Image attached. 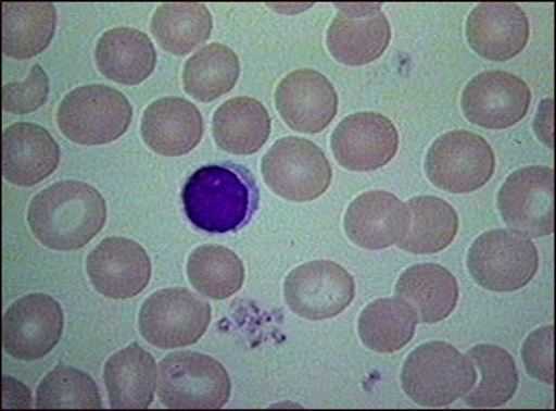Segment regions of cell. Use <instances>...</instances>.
<instances>
[{"instance_id": "1", "label": "cell", "mask_w": 556, "mask_h": 411, "mask_svg": "<svg viewBox=\"0 0 556 411\" xmlns=\"http://www.w3.org/2000/svg\"><path fill=\"white\" fill-rule=\"evenodd\" d=\"M186 217L210 235L239 232L255 217L261 191L253 173L235 162H220L197 170L184 184Z\"/></svg>"}, {"instance_id": "2", "label": "cell", "mask_w": 556, "mask_h": 411, "mask_svg": "<svg viewBox=\"0 0 556 411\" xmlns=\"http://www.w3.org/2000/svg\"><path fill=\"white\" fill-rule=\"evenodd\" d=\"M106 200L93 186L62 180L31 199L28 224L40 245L56 251L80 250L106 224Z\"/></svg>"}, {"instance_id": "3", "label": "cell", "mask_w": 556, "mask_h": 411, "mask_svg": "<svg viewBox=\"0 0 556 411\" xmlns=\"http://www.w3.org/2000/svg\"><path fill=\"white\" fill-rule=\"evenodd\" d=\"M469 357L447 342H426L412 351L402 368V388L426 408H444L462 399L477 383Z\"/></svg>"}, {"instance_id": "4", "label": "cell", "mask_w": 556, "mask_h": 411, "mask_svg": "<svg viewBox=\"0 0 556 411\" xmlns=\"http://www.w3.org/2000/svg\"><path fill=\"white\" fill-rule=\"evenodd\" d=\"M134 121V108L118 89L91 84L67 94L56 112L61 134L75 145L101 146L121 139Z\"/></svg>"}, {"instance_id": "5", "label": "cell", "mask_w": 556, "mask_h": 411, "mask_svg": "<svg viewBox=\"0 0 556 411\" xmlns=\"http://www.w3.org/2000/svg\"><path fill=\"white\" fill-rule=\"evenodd\" d=\"M229 395L228 372L213 357L177 351L159 364V399L169 410H220Z\"/></svg>"}, {"instance_id": "6", "label": "cell", "mask_w": 556, "mask_h": 411, "mask_svg": "<svg viewBox=\"0 0 556 411\" xmlns=\"http://www.w3.org/2000/svg\"><path fill=\"white\" fill-rule=\"evenodd\" d=\"M536 246L511 229H491L469 248L468 267L475 283L495 294L528 286L539 272Z\"/></svg>"}, {"instance_id": "7", "label": "cell", "mask_w": 556, "mask_h": 411, "mask_svg": "<svg viewBox=\"0 0 556 411\" xmlns=\"http://www.w3.org/2000/svg\"><path fill=\"white\" fill-rule=\"evenodd\" d=\"M261 170L267 188L293 202L323 197L333 178L326 153L301 137L277 140L262 159Z\"/></svg>"}, {"instance_id": "8", "label": "cell", "mask_w": 556, "mask_h": 411, "mask_svg": "<svg viewBox=\"0 0 556 411\" xmlns=\"http://www.w3.org/2000/svg\"><path fill=\"white\" fill-rule=\"evenodd\" d=\"M210 323L212 306L186 288L155 291L144 300L139 313L140 335L161 350L195 345Z\"/></svg>"}, {"instance_id": "9", "label": "cell", "mask_w": 556, "mask_h": 411, "mask_svg": "<svg viewBox=\"0 0 556 411\" xmlns=\"http://www.w3.org/2000/svg\"><path fill=\"white\" fill-rule=\"evenodd\" d=\"M495 151L480 135L456 129L434 140L426 157V175L447 194H471L490 183Z\"/></svg>"}, {"instance_id": "10", "label": "cell", "mask_w": 556, "mask_h": 411, "mask_svg": "<svg viewBox=\"0 0 556 411\" xmlns=\"http://www.w3.org/2000/svg\"><path fill=\"white\" fill-rule=\"evenodd\" d=\"M498 210L511 232L542 239L555 232V170L528 166L513 172L498 191Z\"/></svg>"}, {"instance_id": "11", "label": "cell", "mask_w": 556, "mask_h": 411, "mask_svg": "<svg viewBox=\"0 0 556 411\" xmlns=\"http://www.w3.org/2000/svg\"><path fill=\"white\" fill-rule=\"evenodd\" d=\"M285 299L299 317L333 319L344 313L355 299V281L337 262H307L286 277Z\"/></svg>"}, {"instance_id": "12", "label": "cell", "mask_w": 556, "mask_h": 411, "mask_svg": "<svg viewBox=\"0 0 556 411\" xmlns=\"http://www.w3.org/2000/svg\"><path fill=\"white\" fill-rule=\"evenodd\" d=\"M64 332V312L53 297L26 295L2 319V346L18 361H37L53 351Z\"/></svg>"}, {"instance_id": "13", "label": "cell", "mask_w": 556, "mask_h": 411, "mask_svg": "<svg viewBox=\"0 0 556 411\" xmlns=\"http://www.w3.org/2000/svg\"><path fill=\"white\" fill-rule=\"evenodd\" d=\"M462 112L480 128L506 129L522 123L531 107V89L507 72H484L462 91Z\"/></svg>"}, {"instance_id": "14", "label": "cell", "mask_w": 556, "mask_h": 411, "mask_svg": "<svg viewBox=\"0 0 556 411\" xmlns=\"http://www.w3.org/2000/svg\"><path fill=\"white\" fill-rule=\"evenodd\" d=\"M399 132L390 119L375 112L353 113L331 135V150L350 172H375L388 166L399 151Z\"/></svg>"}, {"instance_id": "15", "label": "cell", "mask_w": 556, "mask_h": 411, "mask_svg": "<svg viewBox=\"0 0 556 411\" xmlns=\"http://www.w3.org/2000/svg\"><path fill=\"white\" fill-rule=\"evenodd\" d=\"M275 104L293 132L320 134L337 117L339 95L317 70H296L278 84Z\"/></svg>"}, {"instance_id": "16", "label": "cell", "mask_w": 556, "mask_h": 411, "mask_svg": "<svg viewBox=\"0 0 556 411\" xmlns=\"http://www.w3.org/2000/svg\"><path fill=\"white\" fill-rule=\"evenodd\" d=\"M86 267L93 288L110 299H134L150 284V257L139 242L124 237L99 242Z\"/></svg>"}, {"instance_id": "17", "label": "cell", "mask_w": 556, "mask_h": 411, "mask_svg": "<svg viewBox=\"0 0 556 411\" xmlns=\"http://www.w3.org/2000/svg\"><path fill=\"white\" fill-rule=\"evenodd\" d=\"M468 42L485 61H509L529 42V18L515 2H484L466 23Z\"/></svg>"}, {"instance_id": "18", "label": "cell", "mask_w": 556, "mask_h": 411, "mask_svg": "<svg viewBox=\"0 0 556 411\" xmlns=\"http://www.w3.org/2000/svg\"><path fill=\"white\" fill-rule=\"evenodd\" d=\"M407 205L390 191H366L351 202L344 217L348 239L364 250L379 251L399 245L406 235Z\"/></svg>"}, {"instance_id": "19", "label": "cell", "mask_w": 556, "mask_h": 411, "mask_svg": "<svg viewBox=\"0 0 556 411\" xmlns=\"http://www.w3.org/2000/svg\"><path fill=\"white\" fill-rule=\"evenodd\" d=\"M140 134L146 146L159 155H188L201 145L204 119L190 100L164 97L146 108Z\"/></svg>"}, {"instance_id": "20", "label": "cell", "mask_w": 556, "mask_h": 411, "mask_svg": "<svg viewBox=\"0 0 556 411\" xmlns=\"http://www.w3.org/2000/svg\"><path fill=\"white\" fill-rule=\"evenodd\" d=\"M61 164V148L39 124L18 123L2 135V175L15 186H35Z\"/></svg>"}, {"instance_id": "21", "label": "cell", "mask_w": 556, "mask_h": 411, "mask_svg": "<svg viewBox=\"0 0 556 411\" xmlns=\"http://www.w3.org/2000/svg\"><path fill=\"white\" fill-rule=\"evenodd\" d=\"M104 384L113 410H146L155 399L159 366L142 346L134 342L108 359Z\"/></svg>"}, {"instance_id": "22", "label": "cell", "mask_w": 556, "mask_h": 411, "mask_svg": "<svg viewBox=\"0 0 556 411\" xmlns=\"http://www.w3.org/2000/svg\"><path fill=\"white\" fill-rule=\"evenodd\" d=\"M391 40L390 21L382 12L339 13L326 35L328 51L345 66H366L384 55Z\"/></svg>"}, {"instance_id": "23", "label": "cell", "mask_w": 556, "mask_h": 411, "mask_svg": "<svg viewBox=\"0 0 556 411\" xmlns=\"http://www.w3.org/2000/svg\"><path fill=\"white\" fill-rule=\"evenodd\" d=\"M96 62L99 72L113 83L135 86L155 70V46L139 29L113 28L97 42Z\"/></svg>"}, {"instance_id": "24", "label": "cell", "mask_w": 556, "mask_h": 411, "mask_svg": "<svg viewBox=\"0 0 556 411\" xmlns=\"http://www.w3.org/2000/svg\"><path fill=\"white\" fill-rule=\"evenodd\" d=\"M396 297L412 306L418 323H440L456 308L458 283L453 273L440 264H417L399 277Z\"/></svg>"}, {"instance_id": "25", "label": "cell", "mask_w": 556, "mask_h": 411, "mask_svg": "<svg viewBox=\"0 0 556 411\" xmlns=\"http://www.w3.org/2000/svg\"><path fill=\"white\" fill-rule=\"evenodd\" d=\"M218 148L233 155H253L271 135V117L266 107L251 97H235L218 108L212 121Z\"/></svg>"}, {"instance_id": "26", "label": "cell", "mask_w": 556, "mask_h": 411, "mask_svg": "<svg viewBox=\"0 0 556 411\" xmlns=\"http://www.w3.org/2000/svg\"><path fill=\"white\" fill-rule=\"evenodd\" d=\"M56 26L51 2L2 4V53L17 61L39 55L50 46Z\"/></svg>"}, {"instance_id": "27", "label": "cell", "mask_w": 556, "mask_h": 411, "mask_svg": "<svg viewBox=\"0 0 556 411\" xmlns=\"http://www.w3.org/2000/svg\"><path fill=\"white\" fill-rule=\"evenodd\" d=\"M406 235L402 237V250L415 256H433L445 250L458 234V213L445 200L422 195L407 202Z\"/></svg>"}, {"instance_id": "28", "label": "cell", "mask_w": 556, "mask_h": 411, "mask_svg": "<svg viewBox=\"0 0 556 411\" xmlns=\"http://www.w3.org/2000/svg\"><path fill=\"white\" fill-rule=\"evenodd\" d=\"M418 319L401 297L374 300L362 310L358 335L362 345L377 353H395L412 342Z\"/></svg>"}, {"instance_id": "29", "label": "cell", "mask_w": 556, "mask_h": 411, "mask_svg": "<svg viewBox=\"0 0 556 411\" xmlns=\"http://www.w3.org/2000/svg\"><path fill=\"white\" fill-rule=\"evenodd\" d=\"M213 29L212 13L199 2H173L156 8L151 18V34L172 55H188L206 45Z\"/></svg>"}, {"instance_id": "30", "label": "cell", "mask_w": 556, "mask_h": 411, "mask_svg": "<svg viewBox=\"0 0 556 411\" xmlns=\"http://www.w3.org/2000/svg\"><path fill=\"white\" fill-rule=\"evenodd\" d=\"M468 357L480 377L462 397L464 402L469 408H498L509 402L518 388V370L511 353L501 346L480 345L471 348Z\"/></svg>"}, {"instance_id": "31", "label": "cell", "mask_w": 556, "mask_h": 411, "mask_svg": "<svg viewBox=\"0 0 556 411\" xmlns=\"http://www.w3.org/2000/svg\"><path fill=\"white\" fill-rule=\"evenodd\" d=\"M240 77L239 57L224 45H207L184 64L186 94L201 102H212L229 94Z\"/></svg>"}, {"instance_id": "32", "label": "cell", "mask_w": 556, "mask_h": 411, "mask_svg": "<svg viewBox=\"0 0 556 411\" xmlns=\"http://www.w3.org/2000/svg\"><path fill=\"white\" fill-rule=\"evenodd\" d=\"M188 278L199 294L224 300L239 294L245 270L235 251L218 245L199 246L188 261Z\"/></svg>"}, {"instance_id": "33", "label": "cell", "mask_w": 556, "mask_h": 411, "mask_svg": "<svg viewBox=\"0 0 556 411\" xmlns=\"http://www.w3.org/2000/svg\"><path fill=\"white\" fill-rule=\"evenodd\" d=\"M35 406L39 410H101L102 399L96 381L89 377L88 373L72 366H56L39 384Z\"/></svg>"}, {"instance_id": "34", "label": "cell", "mask_w": 556, "mask_h": 411, "mask_svg": "<svg viewBox=\"0 0 556 411\" xmlns=\"http://www.w3.org/2000/svg\"><path fill=\"white\" fill-rule=\"evenodd\" d=\"M48 95L50 78L42 66H34L24 83L7 84L2 88V108L8 113L26 115L45 107Z\"/></svg>"}, {"instance_id": "35", "label": "cell", "mask_w": 556, "mask_h": 411, "mask_svg": "<svg viewBox=\"0 0 556 411\" xmlns=\"http://www.w3.org/2000/svg\"><path fill=\"white\" fill-rule=\"evenodd\" d=\"M555 328L545 326L529 335L522 348L523 364L531 377L555 384Z\"/></svg>"}, {"instance_id": "36", "label": "cell", "mask_w": 556, "mask_h": 411, "mask_svg": "<svg viewBox=\"0 0 556 411\" xmlns=\"http://www.w3.org/2000/svg\"><path fill=\"white\" fill-rule=\"evenodd\" d=\"M553 117H555V113H553V99H545L540 104L539 113H536V119H534V132H536V137L549 150H553V146H555L553 145Z\"/></svg>"}, {"instance_id": "37", "label": "cell", "mask_w": 556, "mask_h": 411, "mask_svg": "<svg viewBox=\"0 0 556 411\" xmlns=\"http://www.w3.org/2000/svg\"><path fill=\"white\" fill-rule=\"evenodd\" d=\"M340 13H355V15H364V13L382 12L380 4H337Z\"/></svg>"}]
</instances>
